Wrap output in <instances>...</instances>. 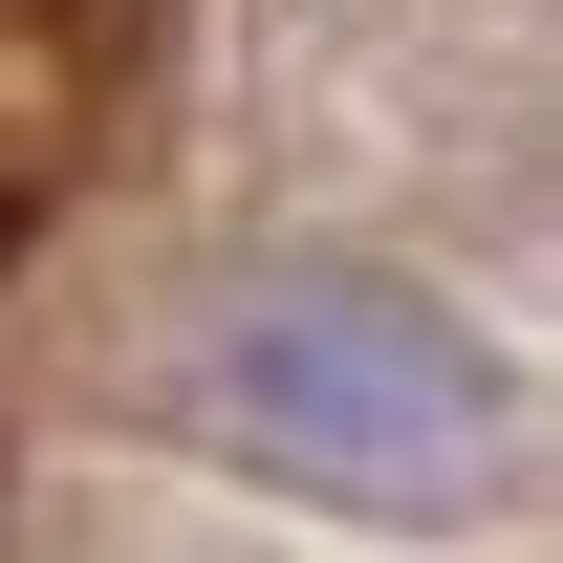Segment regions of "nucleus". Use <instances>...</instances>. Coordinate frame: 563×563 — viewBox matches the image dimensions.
Returning <instances> with one entry per match:
<instances>
[{
	"label": "nucleus",
	"instance_id": "f257e3e1",
	"mask_svg": "<svg viewBox=\"0 0 563 563\" xmlns=\"http://www.w3.org/2000/svg\"><path fill=\"white\" fill-rule=\"evenodd\" d=\"M196 412L261 455V477L303 498H368V520H433V498L498 477V368L455 303H412V282H347V261H282L217 303L196 347Z\"/></svg>",
	"mask_w": 563,
	"mask_h": 563
}]
</instances>
